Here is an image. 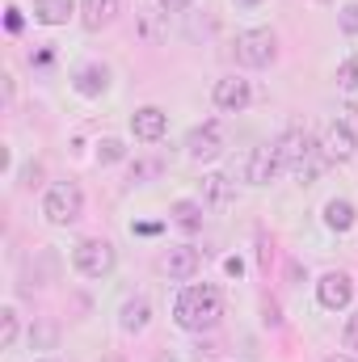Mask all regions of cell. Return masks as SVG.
I'll use <instances>...</instances> for the list:
<instances>
[{"label": "cell", "instance_id": "7a4b0ae2", "mask_svg": "<svg viewBox=\"0 0 358 362\" xmlns=\"http://www.w3.org/2000/svg\"><path fill=\"white\" fill-rule=\"evenodd\" d=\"M81 211H85V194H81V185H72V181L51 185V189H47V198H42V215H47L55 228L76 223V219H81Z\"/></svg>", "mask_w": 358, "mask_h": 362}, {"label": "cell", "instance_id": "30bf717a", "mask_svg": "<svg viewBox=\"0 0 358 362\" xmlns=\"http://www.w3.org/2000/svg\"><path fill=\"white\" fill-rule=\"evenodd\" d=\"M278 169H282V160H278V148L274 144L253 148L249 160H245V177L253 181V185H270V181L278 177Z\"/></svg>", "mask_w": 358, "mask_h": 362}, {"label": "cell", "instance_id": "5bb4252c", "mask_svg": "<svg viewBox=\"0 0 358 362\" xmlns=\"http://www.w3.org/2000/svg\"><path fill=\"white\" fill-rule=\"evenodd\" d=\"M148 320H152V303H148L144 295L127 299V303H122V312H118L122 333H144V329H148Z\"/></svg>", "mask_w": 358, "mask_h": 362}, {"label": "cell", "instance_id": "d4e9b609", "mask_svg": "<svg viewBox=\"0 0 358 362\" xmlns=\"http://www.w3.org/2000/svg\"><path fill=\"white\" fill-rule=\"evenodd\" d=\"M156 4H161V13H185L194 0H156Z\"/></svg>", "mask_w": 358, "mask_h": 362}, {"label": "cell", "instance_id": "d6986e66", "mask_svg": "<svg viewBox=\"0 0 358 362\" xmlns=\"http://www.w3.org/2000/svg\"><path fill=\"white\" fill-rule=\"evenodd\" d=\"M173 223L178 228H185V232H194L198 223H202V202H190V198H181V202H173Z\"/></svg>", "mask_w": 358, "mask_h": 362}, {"label": "cell", "instance_id": "5b68a950", "mask_svg": "<svg viewBox=\"0 0 358 362\" xmlns=\"http://www.w3.org/2000/svg\"><path fill=\"white\" fill-rule=\"evenodd\" d=\"M274 148H278V160H282V169H304L316 144H312L308 127H287V131L274 139Z\"/></svg>", "mask_w": 358, "mask_h": 362}, {"label": "cell", "instance_id": "7402d4cb", "mask_svg": "<svg viewBox=\"0 0 358 362\" xmlns=\"http://www.w3.org/2000/svg\"><path fill=\"white\" fill-rule=\"evenodd\" d=\"M13 341H17V312H13V308H4V312H0V346L8 350Z\"/></svg>", "mask_w": 358, "mask_h": 362}, {"label": "cell", "instance_id": "2e32d148", "mask_svg": "<svg viewBox=\"0 0 358 362\" xmlns=\"http://www.w3.org/2000/svg\"><path fill=\"white\" fill-rule=\"evenodd\" d=\"M72 13H76L72 0H34V21H42V25H64Z\"/></svg>", "mask_w": 358, "mask_h": 362}, {"label": "cell", "instance_id": "cb8c5ba5", "mask_svg": "<svg viewBox=\"0 0 358 362\" xmlns=\"http://www.w3.org/2000/svg\"><path fill=\"white\" fill-rule=\"evenodd\" d=\"M346 346H350V350H358V312L346 320Z\"/></svg>", "mask_w": 358, "mask_h": 362}, {"label": "cell", "instance_id": "4fadbf2b", "mask_svg": "<svg viewBox=\"0 0 358 362\" xmlns=\"http://www.w3.org/2000/svg\"><path fill=\"white\" fill-rule=\"evenodd\" d=\"M72 85L81 97H101V93L110 89V68L105 64H85L76 76H72Z\"/></svg>", "mask_w": 358, "mask_h": 362}, {"label": "cell", "instance_id": "ac0fdd59", "mask_svg": "<svg viewBox=\"0 0 358 362\" xmlns=\"http://www.w3.org/2000/svg\"><path fill=\"white\" fill-rule=\"evenodd\" d=\"M325 223H329L333 232L354 228V202H350V198H333V202H325Z\"/></svg>", "mask_w": 358, "mask_h": 362}, {"label": "cell", "instance_id": "44dd1931", "mask_svg": "<svg viewBox=\"0 0 358 362\" xmlns=\"http://www.w3.org/2000/svg\"><path fill=\"white\" fill-rule=\"evenodd\" d=\"M337 85H342L346 93L358 89V55H350V59H342V64H337Z\"/></svg>", "mask_w": 358, "mask_h": 362}, {"label": "cell", "instance_id": "4316f807", "mask_svg": "<svg viewBox=\"0 0 358 362\" xmlns=\"http://www.w3.org/2000/svg\"><path fill=\"white\" fill-rule=\"evenodd\" d=\"M325 362H358V358H350V354H329Z\"/></svg>", "mask_w": 358, "mask_h": 362}, {"label": "cell", "instance_id": "f1b7e54d", "mask_svg": "<svg viewBox=\"0 0 358 362\" xmlns=\"http://www.w3.org/2000/svg\"><path fill=\"white\" fill-rule=\"evenodd\" d=\"M42 362H55V358H42Z\"/></svg>", "mask_w": 358, "mask_h": 362}, {"label": "cell", "instance_id": "277c9868", "mask_svg": "<svg viewBox=\"0 0 358 362\" xmlns=\"http://www.w3.org/2000/svg\"><path fill=\"white\" fill-rule=\"evenodd\" d=\"M114 262H118V253H114V245L101 240V236H89V240H81V245L72 249V266L85 274V278H105V274L114 270Z\"/></svg>", "mask_w": 358, "mask_h": 362}, {"label": "cell", "instance_id": "8fae6325", "mask_svg": "<svg viewBox=\"0 0 358 362\" xmlns=\"http://www.w3.org/2000/svg\"><path fill=\"white\" fill-rule=\"evenodd\" d=\"M131 131H135V139H161L165 131H169V114L161 110V105H139L135 114H131Z\"/></svg>", "mask_w": 358, "mask_h": 362}, {"label": "cell", "instance_id": "ba28073f", "mask_svg": "<svg viewBox=\"0 0 358 362\" xmlns=\"http://www.w3.org/2000/svg\"><path fill=\"white\" fill-rule=\"evenodd\" d=\"M224 152V139H219V127L215 122H202L185 135V156L190 160H215Z\"/></svg>", "mask_w": 358, "mask_h": 362}, {"label": "cell", "instance_id": "7c38bea8", "mask_svg": "<svg viewBox=\"0 0 358 362\" xmlns=\"http://www.w3.org/2000/svg\"><path fill=\"white\" fill-rule=\"evenodd\" d=\"M165 274L169 278H178V282H185V278H194L198 274V266H202V257H198V249H190V245H178V249H169L165 253Z\"/></svg>", "mask_w": 358, "mask_h": 362}, {"label": "cell", "instance_id": "9a60e30c", "mask_svg": "<svg viewBox=\"0 0 358 362\" xmlns=\"http://www.w3.org/2000/svg\"><path fill=\"white\" fill-rule=\"evenodd\" d=\"M236 202V189H232V181L224 177V173H207L202 177V206H232Z\"/></svg>", "mask_w": 358, "mask_h": 362}, {"label": "cell", "instance_id": "9c48e42d", "mask_svg": "<svg viewBox=\"0 0 358 362\" xmlns=\"http://www.w3.org/2000/svg\"><path fill=\"white\" fill-rule=\"evenodd\" d=\"M215 105L224 110V114H241L249 101H253V89H249V81H241V76H224V81H215Z\"/></svg>", "mask_w": 358, "mask_h": 362}, {"label": "cell", "instance_id": "603a6c76", "mask_svg": "<svg viewBox=\"0 0 358 362\" xmlns=\"http://www.w3.org/2000/svg\"><path fill=\"white\" fill-rule=\"evenodd\" d=\"M337 25L354 38L358 34V0H350V4H342V13H337Z\"/></svg>", "mask_w": 358, "mask_h": 362}, {"label": "cell", "instance_id": "ffe728a7", "mask_svg": "<svg viewBox=\"0 0 358 362\" xmlns=\"http://www.w3.org/2000/svg\"><path fill=\"white\" fill-rule=\"evenodd\" d=\"M122 156H127L122 139H101V144H97V165H118Z\"/></svg>", "mask_w": 358, "mask_h": 362}, {"label": "cell", "instance_id": "6da1fadb", "mask_svg": "<svg viewBox=\"0 0 358 362\" xmlns=\"http://www.w3.org/2000/svg\"><path fill=\"white\" fill-rule=\"evenodd\" d=\"M173 316H178L181 329H190V333L215 329L219 316H224V299H219V291L211 282H190L178 295V303H173Z\"/></svg>", "mask_w": 358, "mask_h": 362}, {"label": "cell", "instance_id": "3957f363", "mask_svg": "<svg viewBox=\"0 0 358 362\" xmlns=\"http://www.w3.org/2000/svg\"><path fill=\"white\" fill-rule=\"evenodd\" d=\"M274 55H278L274 30L258 25V30H241V34H236V59H241L245 68H270Z\"/></svg>", "mask_w": 358, "mask_h": 362}, {"label": "cell", "instance_id": "8992f818", "mask_svg": "<svg viewBox=\"0 0 358 362\" xmlns=\"http://www.w3.org/2000/svg\"><path fill=\"white\" fill-rule=\"evenodd\" d=\"M358 152V135L350 122H329L325 135H321V156L333 160V165H346L350 156Z\"/></svg>", "mask_w": 358, "mask_h": 362}, {"label": "cell", "instance_id": "484cf974", "mask_svg": "<svg viewBox=\"0 0 358 362\" xmlns=\"http://www.w3.org/2000/svg\"><path fill=\"white\" fill-rule=\"evenodd\" d=\"M21 177H25V185H38V177H42V165H38V160H34V165H25V169H21Z\"/></svg>", "mask_w": 358, "mask_h": 362}, {"label": "cell", "instance_id": "83f0119b", "mask_svg": "<svg viewBox=\"0 0 358 362\" xmlns=\"http://www.w3.org/2000/svg\"><path fill=\"white\" fill-rule=\"evenodd\" d=\"M262 0H236V8H258Z\"/></svg>", "mask_w": 358, "mask_h": 362}, {"label": "cell", "instance_id": "e0dca14e", "mask_svg": "<svg viewBox=\"0 0 358 362\" xmlns=\"http://www.w3.org/2000/svg\"><path fill=\"white\" fill-rule=\"evenodd\" d=\"M81 21H85V30H101V25H110L114 17H118V0H85L81 4Z\"/></svg>", "mask_w": 358, "mask_h": 362}, {"label": "cell", "instance_id": "52a82bcc", "mask_svg": "<svg viewBox=\"0 0 358 362\" xmlns=\"http://www.w3.org/2000/svg\"><path fill=\"white\" fill-rule=\"evenodd\" d=\"M316 299H321V308H329V312L350 308V299H354V278L346 270H329L316 282Z\"/></svg>", "mask_w": 358, "mask_h": 362}]
</instances>
